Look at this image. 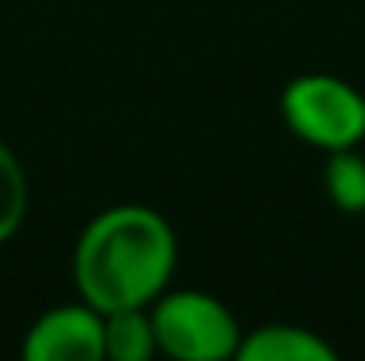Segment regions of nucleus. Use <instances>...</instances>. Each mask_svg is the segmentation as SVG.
<instances>
[{
  "label": "nucleus",
  "instance_id": "8",
  "mask_svg": "<svg viewBox=\"0 0 365 361\" xmlns=\"http://www.w3.org/2000/svg\"><path fill=\"white\" fill-rule=\"evenodd\" d=\"M31 206V187H28V171H24L20 156L0 140V245L20 234L24 218Z\"/></svg>",
  "mask_w": 365,
  "mask_h": 361
},
{
  "label": "nucleus",
  "instance_id": "7",
  "mask_svg": "<svg viewBox=\"0 0 365 361\" xmlns=\"http://www.w3.org/2000/svg\"><path fill=\"white\" fill-rule=\"evenodd\" d=\"M323 187L334 210L342 214H365V156L358 148L327 152Z\"/></svg>",
  "mask_w": 365,
  "mask_h": 361
},
{
  "label": "nucleus",
  "instance_id": "1",
  "mask_svg": "<svg viewBox=\"0 0 365 361\" xmlns=\"http://www.w3.org/2000/svg\"><path fill=\"white\" fill-rule=\"evenodd\" d=\"M175 261L179 241L171 221L144 202H120L86 221L74 241L71 272L78 299L109 315L160 299Z\"/></svg>",
  "mask_w": 365,
  "mask_h": 361
},
{
  "label": "nucleus",
  "instance_id": "2",
  "mask_svg": "<svg viewBox=\"0 0 365 361\" xmlns=\"http://www.w3.org/2000/svg\"><path fill=\"white\" fill-rule=\"evenodd\" d=\"M284 125L319 152L358 148L365 140V93L338 74H299L280 93Z\"/></svg>",
  "mask_w": 365,
  "mask_h": 361
},
{
  "label": "nucleus",
  "instance_id": "4",
  "mask_svg": "<svg viewBox=\"0 0 365 361\" xmlns=\"http://www.w3.org/2000/svg\"><path fill=\"white\" fill-rule=\"evenodd\" d=\"M20 354L28 361H106V315L86 299L51 307L28 326Z\"/></svg>",
  "mask_w": 365,
  "mask_h": 361
},
{
  "label": "nucleus",
  "instance_id": "3",
  "mask_svg": "<svg viewBox=\"0 0 365 361\" xmlns=\"http://www.w3.org/2000/svg\"><path fill=\"white\" fill-rule=\"evenodd\" d=\"M152 326L160 354L175 361H225L237 357L241 323L218 295L198 288L163 291L152 299Z\"/></svg>",
  "mask_w": 365,
  "mask_h": 361
},
{
  "label": "nucleus",
  "instance_id": "6",
  "mask_svg": "<svg viewBox=\"0 0 365 361\" xmlns=\"http://www.w3.org/2000/svg\"><path fill=\"white\" fill-rule=\"evenodd\" d=\"M160 354L152 326V303L106 315V361H152Z\"/></svg>",
  "mask_w": 365,
  "mask_h": 361
},
{
  "label": "nucleus",
  "instance_id": "5",
  "mask_svg": "<svg viewBox=\"0 0 365 361\" xmlns=\"http://www.w3.org/2000/svg\"><path fill=\"white\" fill-rule=\"evenodd\" d=\"M241 361H334L338 350L315 330L295 323H264L241 334Z\"/></svg>",
  "mask_w": 365,
  "mask_h": 361
}]
</instances>
